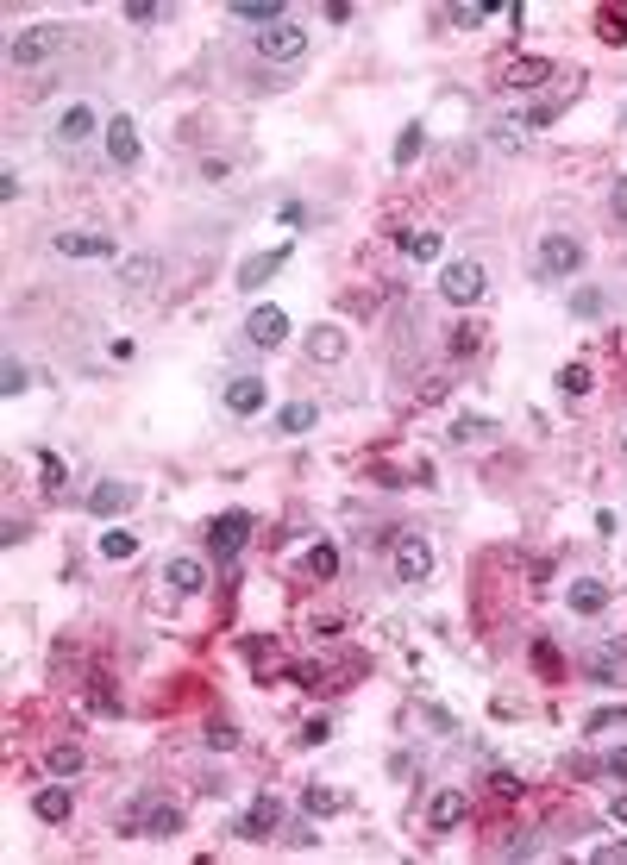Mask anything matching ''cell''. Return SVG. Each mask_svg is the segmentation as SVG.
I'll return each mask as SVG.
<instances>
[{
    "mask_svg": "<svg viewBox=\"0 0 627 865\" xmlns=\"http://www.w3.org/2000/svg\"><path fill=\"white\" fill-rule=\"evenodd\" d=\"M63 44H69V26H57V19H38V26H26V32L7 38V63H13V69H38V63H51Z\"/></svg>",
    "mask_w": 627,
    "mask_h": 865,
    "instance_id": "1",
    "label": "cell"
},
{
    "mask_svg": "<svg viewBox=\"0 0 627 865\" xmlns=\"http://www.w3.org/2000/svg\"><path fill=\"white\" fill-rule=\"evenodd\" d=\"M483 289H490V270H483L477 257H452V264L439 270V295H446L452 308H477Z\"/></svg>",
    "mask_w": 627,
    "mask_h": 865,
    "instance_id": "2",
    "label": "cell"
},
{
    "mask_svg": "<svg viewBox=\"0 0 627 865\" xmlns=\"http://www.w3.org/2000/svg\"><path fill=\"white\" fill-rule=\"evenodd\" d=\"M126 834H145V840H176L182 834V803H132L120 815Z\"/></svg>",
    "mask_w": 627,
    "mask_h": 865,
    "instance_id": "3",
    "label": "cell"
},
{
    "mask_svg": "<svg viewBox=\"0 0 627 865\" xmlns=\"http://www.w3.org/2000/svg\"><path fill=\"white\" fill-rule=\"evenodd\" d=\"M251 508H226L214 527H207V558H220V565H232V558L245 552V540H251Z\"/></svg>",
    "mask_w": 627,
    "mask_h": 865,
    "instance_id": "4",
    "label": "cell"
},
{
    "mask_svg": "<svg viewBox=\"0 0 627 865\" xmlns=\"http://www.w3.org/2000/svg\"><path fill=\"white\" fill-rule=\"evenodd\" d=\"M95 132H107V126L95 120V107H88V101H69V107L57 113V126H51V145L69 157V151H82V145H88Z\"/></svg>",
    "mask_w": 627,
    "mask_h": 865,
    "instance_id": "5",
    "label": "cell"
},
{
    "mask_svg": "<svg viewBox=\"0 0 627 865\" xmlns=\"http://www.w3.org/2000/svg\"><path fill=\"white\" fill-rule=\"evenodd\" d=\"M283 822H289L283 797H270V790H264V797H251V809L232 822V834H239V840H276V828H283Z\"/></svg>",
    "mask_w": 627,
    "mask_h": 865,
    "instance_id": "6",
    "label": "cell"
},
{
    "mask_svg": "<svg viewBox=\"0 0 627 865\" xmlns=\"http://www.w3.org/2000/svg\"><path fill=\"white\" fill-rule=\"evenodd\" d=\"M427 577H433V546H427V533H396V583L421 590Z\"/></svg>",
    "mask_w": 627,
    "mask_h": 865,
    "instance_id": "7",
    "label": "cell"
},
{
    "mask_svg": "<svg viewBox=\"0 0 627 865\" xmlns=\"http://www.w3.org/2000/svg\"><path fill=\"white\" fill-rule=\"evenodd\" d=\"M258 57L264 63H301V57H308V32H301L295 19H283V26L258 32Z\"/></svg>",
    "mask_w": 627,
    "mask_h": 865,
    "instance_id": "8",
    "label": "cell"
},
{
    "mask_svg": "<svg viewBox=\"0 0 627 865\" xmlns=\"http://www.w3.org/2000/svg\"><path fill=\"white\" fill-rule=\"evenodd\" d=\"M584 270V245L571 232H546L540 239V276H577Z\"/></svg>",
    "mask_w": 627,
    "mask_h": 865,
    "instance_id": "9",
    "label": "cell"
},
{
    "mask_svg": "<svg viewBox=\"0 0 627 865\" xmlns=\"http://www.w3.org/2000/svg\"><path fill=\"white\" fill-rule=\"evenodd\" d=\"M132 502H138V483H126V477H107V483H95L82 496V508L95 514V521H113V514H126Z\"/></svg>",
    "mask_w": 627,
    "mask_h": 865,
    "instance_id": "10",
    "label": "cell"
},
{
    "mask_svg": "<svg viewBox=\"0 0 627 865\" xmlns=\"http://www.w3.org/2000/svg\"><path fill=\"white\" fill-rule=\"evenodd\" d=\"M289 257H295V245H270V251H258V257H245V264H239V289H245V295H258L270 276H283V270H289Z\"/></svg>",
    "mask_w": 627,
    "mask_h": 865,
    "instance_id": "11",
    "label": "cell"
},
{
    "mask_svg": "<svg viewBox=\"0 0 627 865\" xmlns=\"http://www.w3.org/2000/svg\"><path fill=\"white\" fill-rule=\"evenodd\" d=\"M289 333H295V326H289L283 308H251V314H245V339L258 345V352H276V345H289Z\"/></svg>",
    "mask_w": 627,
    "mask_h": 865,
    "instance_id": "12",
    "label": "cell"
},
{
    "mask_svg": "<svg viewBox=\"0 0 627 865\" xmlns=\"http://www.w3.org/2000/svg\"><path fill=\"white\" fill-rule=\"evenodd\" d=\"M464 822H471V797H464V790H433L427 797V828L433 834H452Z\"/></svg>",
    "mask_w": 627,
    "mask_h": 865,
    "instance_id": "13",
    "label": "cell"
},
{
    "mask_svg": "<svg viewBox=\"0 0 627 865\" xmlns=\"http://www.w3.org/2000/svg\"><path fill=\"white\" fill-rule=\"evenodd\" d=\"M101 145H107V163H113V170H132V163H138V126L126 120V113H113L107 132H101Z\"/></svg>",
    "mask_w": 627,
    "mask_h": 865,
    "instance_id": "14",
    "label": "cell"
},
{
    "mask_svg": "<svg viewBox=\"0 0 627 865\" xmlns=\"http://www.w3.org/2000/svg\"><path fill=\"white\" fill-rule=\"evenodd\" d=\"M32 815H38V822H69V815H76V784H44V790H32Z\"/></svg>",
    "mask_w": 627,
    "mask_h": 865,
    "instance_id": "15",
    "label": "cell"
},
{
    "mask_svg": "<svg viewBox=\"0 0 627 865\" xmlns=\"http://www.w3.org/2000/svg\"><path fill=\"white\" fill-rule=\"evenodd\" d=\"M264 408H270V389H264V377H232V383H226V414L251 420V414H264Z\"/></svg>",
    "mask_w": 627,
    "mask_h": 865,
    "instance_id": "16",
    "label": "cell"
},
{
    "mask_svg": "<svg viewBox=\"0 0 627 865\" xmlns=\"http://www.w3.org/2000/svg\"><path fill=\"white\" fill-rule=\"evenodd\" d=\"M164 583L176 596H201L207 590V558H195V552H176L170 565H164Z\"/></svg>",
    "mask_w": 627,
    "mask_h": 865,
    "instance_id": "17",
    "label": "cell"
},
{
    "mask_svg": "<svg viewBox=\"0 0 627 865\" xmlns=\"http://www.w3.org/2000/svg\"><path fill=\"white\" fill-rule=\"evenodd\" d=\"M552 57H521V63H508V76H502V88H515V95H533V88H546V76H552Z\"/></svg>",
    "mask_w": 627,
    "mask_h": 865,
    "instance_id": "18",
    "label": "cell"
},
{
    "mask_svg": "<svg viewBox=\"0 0 627 865\" xmlns=\"http://www.w3.org/2000/svg\"><path fill=\"white\" fill-rule=\"evenodd\" d=\"M565 602H571V615H602V609H609V583H602V577H577L565 590Z\"/></svg>",
    "mask_w": 627,
    "mask_h": 865,
    "instance_id": "19",
    "label": "cell"
},
{
    "mask_svg": "<svg viewBox=\"0 0 627 865\" xmlns=\"http://www.w3.org/2000/svg\"><path fill=\"white\" fill-rule=\"evenodd\" d=\"M226 13L239 19V26H264V32L289 19V13H283V0H239V7H226Z\"/></svg>",
    "mask_w": 627,
    "mask_h": 865,
    "instance_id": "20",
    "label": "cell"
},
{
    "mask_svg": "<svg viewBox=\"0 0 627 865\" xmlns=\"http://www.w3.org/2000/svg\"><path fill=\"white\" fill-rule=\"evenodd\" d=\"M57 251L63 257H113L107 232H57Z\"/></svg>",
    "mask_w": 627,
    "mask_h": 865,
    "instance_id": "21",
    "label": "cell"
},
{
    "mask_svg": "<svg viewBox=\"0 0 627 865\" xmlns=\"http://www.w3.org/2000/svg\"><path fill=\"white\" fill-rule=\"evenodd\" d=\"M157 276H164V257H151V251H138V257H126V264H120V283H126V289H151Z\"/></svg>",
    "mask_w": 627,
    "mask_h": 865,
    "instance_id": "22",
    "label": "cell"
},
{
    "mask_svg": "<svg viewBox=\"0 0 627 865\" xmlns=\"http://www.w3.org/2000/svg\"><path fill=\"white\" fill-rule=\"evenodd\" d=\"M396 245H402V257L427 264V257H439V232H433V226H402V232H396Z\"/></svg>",
    "mask_w": 627,
    "mask_h": 865,
    "instance_id": "23",
    "label": "cell"
},
{
    "mask_svg": "<svg viewBox=\"0 0 627 865\" xmlns=\"http://www.w3.org/2000/svg\"><path fill=\"white\" fill-rule=\"evenodd\" d=\"M308 358L314 364H339L345 358V333H339V326H314V333H308Z\"/></svg>",
    "mask_w": 627,
    "mask_h": 865,
    "instance_id": "24",
    "label": "cell"
},
{
    "mask_svg": "<svg viewBox=\"0 0 627 865\" xmlns=\"http://www.w3.org/2000/svg\"><path fill=\"white\" fill-rule=\"evenodd\" d=\"M421 151H427V126L408 120V126L396 132V170H414V163H421Z\"/></svg>",
    "mask_w": 627,
    "mask_h": 865,
    "instance_id": "25",
    "label": "cell"
},
{
    "mask_svg": "<svg viewBox=\"0 0 627 865\" xmlns=\"http://www.w3.org/2000/svg\"><path fill=\"white\" fill-rule=\"evenodd\" d=\"M490 433H496L490 414H458V420H452V446H483Z\"/></svg>",
    "mask_w": 627,
    "mask_h": 865,
    "instance_id": "26",
    "label": "cell"
},
{
    "mask_svg": "<svg viewBox=\"0 0 627 865\" xmlns=\"http://www.w3.org/2000/svg\"><path fill=\"white\" fill-rule=\"evenodd\" d=\"M44 765H51V778H76L88 759H82V746H76V740H57L51 753H44Z\"/></svg>",
    "mask_w": 627,
    "mask_h": 865,
    "instance_id": "27",
    "label": "cell"
},
{
    "mask_svg": "<svg viewBox=\"0 0 627 865\" xmlns=\"http://www.w3.org/2000/svg\"><path fill=\"white\" fill-rule=\"evenodd\" d=\"M590 389H596V370H590V364H565V370H559V395H565V402H584Z\"/></svg>",
    "mask_w": 627,
    "mask_h": 865,
    "instance_id": "28",
    "label": "cell"
},
{
    "mask_svg": "<svg viewBox=\"0 0 627 865\" xmlns=\"http://www.w3.org/2000/svg\"><path fill=\"white\" fill-rule=\"evenodd\" d=\"M314 420H320L314 402H289V408H276V433H289V439H295V433H308Z\"/></svg>",
    "mask_w": 627,
    "mask_h": 865,
    "instance_id": "29",
    "label": "cell"
},
{
    "mask_svg": "<svg viewBox=\"0 0 627 865\" xmlns=\"http://www.w3.org/2000/svg\"><path fill=\"white\" fill-rule=\"evenodd\" d=\"M621 652H627V640H609L602 652H590V659H584V671L596 677V684H615V665H621Z\"/></svg>",
    "mask_w": 627,
    "mask_h": 865,
    "instance_id": "30",
    "label": "cell"
},
{
    "mask_svg": "<svg viewBox=\"0 0 627 865\" xmlns=\"http://www.w3.org/2000/svg\"><path fill=\"white\" fill-rule=\"evenodd\" d=\"M308 577H320V583H333V577H339V546H333V540L308 546Z\"/></svg>",
    "mask_w": 627,
    "mask_h": 865,
    "instance_id": "31",
    "label": "cell"
},
{
    "mask_svg": "<svg viewBox=\"0 0 627 865\" xmlns=\"http://www.w3.org/2000/svg\"><path fill=\"white\" fill-rule=\"evenodd\" d=\"M596 38L602 44H627V7H596Z\"/></svg>",
    "mask_w": 627,
    "mask_h": 865,
    "instance_id": "32",
    "label": "cell"
},
{
    "mask_svg": "<svg viewBox=\"0 0 627 865\" xmlns=\"http://www.w3.org/2000/svg\"><path fill=\"white\" fill-rule=\"evenodd\" d=\"M521 132H527L521 120H496V132H490V145H496L502 157H521V151H527V138H521Z\"/></svg>",
    "mask_w": 627,
    "mask_h": 865,
    "instance_id": "33",
    "label": "cell"
},
{
    "mask_svg": "<svg viewBox=\"0 0 627 865\" xmlns=\"http://www.w3.org/2000/svg\"><path fill=\"white\" fill-rule=\"evenodd\" d=\"M477 345H483V333H477L471 320H458V326H446V352H452V358H471Z\"/></svg>",
    "mask_w": 627,
    "mask_h": 865,
    "instance_id": "34",
    "label": "cell"
},
{
    "mask_svg": "<svg viewBox=\"0 0 627 865\" xmlns=\"http://www.w3.org/2000/svg\"><path fill=\"white\" fill-rule=\"evenodd\" d=\"M345 797H339V790L333 784H308V790H301V809H308V815H333Z\"/></svg>",
    "mask_w": 627,
    "mask_h": 865,
    "instance_id": "35",
    "label": "cell"
},
{
    "mask_svg": "<svg viewBox=\"0 0 627 865\" xmlns=\"http://www.w3.org/2000/svg\"><path fill=\"white\" fill-rule=\"evenodd\" d=\"M132 552H138V533H126V527H107V533H101V558L120 565V558H132Z\"/></svg>",
    "mask_w": 627,
    "mask_h": 865,
    "instance_id": "36",
    "label": "cell"
},
{
    "mask_svg": "<svg viewBox=\"0 0 627 865\" xmlns=\"http://www.w3.org/2000/svg\"><path fill=\"white\" fill-rule=\"evenodd\" d=\"M26 389H32V370L19 358H7V364H0V395H26Z\"/></svg>",
    "mask_w": 627,
    "mask_h": 865,
    "instance_id": "37",
    "label": "cell"
},
{
    "mask_svg": "<svg viewBox=\"0 0 627 865\" xmlns=\"http://www.w3.org/2000/svg\"><path fill=\"white\" fill-rule=\"evenodd\" d=\"M533 665H540L546 684H559V677H565V665H559V652H552V640H533Z\"/></svg>",
    "mask_w": 627,
    "mask_h": 865,
    "instance_id": "38",
    "label": "cell"
},
{
    "mask_svg": "<svg viewBox=\"0 0 627 865\" xmlns=\"http://www.w3.org/2000/svg\"><path fill=\"white\" fill-rule=\"evenodd\" d=\"M627 721V703H609V709H590L584 715V734H602V728H621Z\"/></svg>",
    "mask_w": 627,
    "mask_h": 865,
    "instance_id": "39",
    "label": "cell"
},
{
    "mask_svg": "<svg viewBox=\"0 0 627 865\" xmlns=\"http://www.w3.org/2000/svg\"><path fill=\"white\" fill-rule=\"evenodd\" d=\"M521 790H527V784L515 778V771H490V797H496V803H521Z\"/></svg>",
    "mask_w": 627,
    "mask_h": 865,
    "instance_id": "40",
    "label": "cell"
},
{
    "mask_svg": "<svg viewBox=\"0 0 627 865\" xmlns=\"http://www.w3.org/2000/svg\"><path fill=\"white\" fill-rule=\"evenodd\" d=\"M490 13H496V7H483V0H477V7L464 0V7H446V26H483Z\"/></svg>",
    "mask_w": 627,
    "mask_h": 865,
    "instance_id": "41",
    "label": "cell"
},
{
    "mask_svg": "<svg viewBox=\"0 0 627 865\" xmlns=\"http://www.w3.org/2000/svg\"><path fill=\"white\" fill-rule=\"evenodd\" d=\"M602 308H609V301H602V289H577V295H571V314H577V320H596Z\"/></svg>",
    "mask_w": 627,
    "mask_h": 865,
    "instance_id": "42",
    "label": "cell"
},
{
    "mask_svg": "<svg viewBox=\"0 0 627 865\" xmlns=\"http://www.w3.org/2000/svg\"><path fill=\"white\" fill-rule=\"evenodd\" d=\"M559 113H565V101H540V107H533L521 126H527V132H540V126H552V120H559Z\"/></svg>",
    "mask_w": 627,
    "mask_h": 865,
    "instance_id": "43",
    "label": "cell"
},
{
    "mask_svg": "<svg viewBox=\"0 0 627 865\" xmlns=\"http://www.w3.org/2000/svg\"><path fill=\"white\" fill-rule=\"evenodd\" d=\"M496 853H502V859H533V853H540V840H533V834H515V840H502Z\"/></svg>",
    "mask_w": 627,
    "mask_h": 865,
    "instance_id": "44",
    "label": "cell"
},
{
    "mask_svg": "<svg viewBox=\"0 0 627 865\" xmlns=\"http://www.w3.org/2000/svg\"><path fill=\"white\" fill-rule=\"evenodd\" d=\"M164 19V7H151V0H132L126 7V26H157Z\"/></svg>",
    "mask_w": 627,
    "mask_h": 865,
    "instance_id": "45",
    "label": "cell"
},
{
    "mask_svg": "<svg viewBox=\"0 0 627 865\" xmlns=\"http://www.w3.org/2000/svg\"><path fill=\"white\" fill-rule=\"evenodd\" d=\"M327 740H333V721H327V715H314L308 728H301V746H327Z\"/></svg>",
    "mask_w": 627,
    "mask_h": 865,
    "instance_id": "46",
    "label": "cell"
},
{
    "mask_svg": "<svg viewBox=\"0 0 627 865\" xmlns=\"http://www.w3.org/2000/svg\"><path fill=\"white\" fill-rule=\"evenodd\" d=\"M207 746H214V753H232V746H239V734H232V721H214V728H207Z\"/></svg>",
    "mask_w": 627,
    "mask_h": 865,
    "instance_id": "47",
    "label": "cell"
},
{
    "mask_svg": "<svg viewBox=\"0 0 627 865\" xmlns=\"http://www.w3.org/2000/svg\"><path fill=\"white\" fill-rule=\"evenodd\" d=\"M0 546H26V521H19V514L0 521Z\"/></svg>",
    "mask_w": 627,
    "mask_h": 865,
    "instance_id": "48",
    "label": "cell"
},
{
    "mask_svg": "<svg viewBox=\"0 0 627 865\" xmlns=\"http://www.w3.org/2000/svg\"><path fill=\"white\" fill-rule=\"evenodd\" d=\"M602 771H609V778H621V784H627V746H615V753H602Z\"/></svg>",
    "mask_w": 627,
    "mask_h": 865,
    "instance_id": "49",
    "label": "cell"
},
{
    "mask_svg": "<svg viewBox=\"0 0 627 865\" xmlns=\"http://www.w3.org/2000/svg\"><path fill=\"white\" fill-rule=\"evenodd\" d=\"M38 471H44V483L57 489V483H63V458H57V452H44V458H38Z\"/></svg>",
    "mask_w": 627,
    "mask_h": 865,
    "instance_id": "50",
    "label": "cell"
},
{
    "mask_svg": "<svg viewBox=\"0 0 627 865\" xmlns=\"http://www.w3.org/2000/svg\"><path fill=\"white\" fill-rule=\"evenodd\" d=\"M609 214H615V220H621V226H627V176H621V182H615V195H609Z\"/></svg>",
    "mask_w": 627,
    "mask_h": 865,
    "instance_id": "51",
    "label": "cell"
},
{
    "mask_svg": "<svg viewBox=\"0 0 627 865\" xmlns=\"http://www.w3.org/2000/svg\"><path fill=\"white\" fill-rule=\"evenodd\" d=\"M19 189H26V182H19V170H0V201H19Z\"/></svg>",
    "mask_w": 627,
    "mask_h": 865,
    "instance_id": "52",
    "label": "cell"
},
{
    "mask_svg": "<svg viewBox=\"0 0 627 865\" xmlns=\"http://www.w3.org/2000/svg\"><path fill=\"white\" fill-rule=\"evenodd\" d=\"M596 859H602V865H621V859H627V840H609V847H596Z\"/></svg>",
    "mask_w": 627,
    "mask_h": 865,
    "instance_id": "53",
    "label": "cell"
},
{
    "mask_svg": "<svg viewBox=\"0 0 627 865\" xmlns=\"http://www.w3.org/2000/svg\"><path fill=\"white\" fill-rule=\"evenodd\" d=\"M609 815H615V822H621V828H627V790H621V797H615V803H609Z\"/></svg>",
    "mask_w": 627,
    "mask_h": 865,
    "instance_id": "54",
    "label": "cell"
},
{
    "mask_svg": "<svg viewBox=\"0 0 627 865\" xmlns=\"http://www.w3.org/2000/svg\"><path fill=\"white\" fill-rule=\"evenodd\" d=\"M621 452H627V433H621Z\"/></svg>",
    "mask_w": 627,
    "mask_h": 865,
    "instance_id": "55",
    "label": "cell"
}]
</instances>
